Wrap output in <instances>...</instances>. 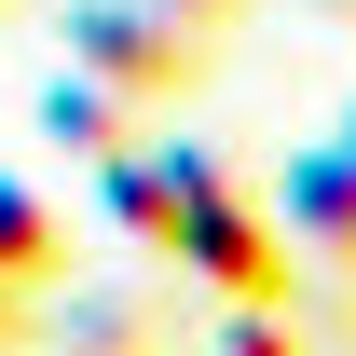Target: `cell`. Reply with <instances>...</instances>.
I'll return each instance as SVG.
<instances>
[{
  "instance_id": "obj_1",
  "label": "cell",
  "mask_w": 356,
  "mask_h": 356,
  "mask_svg": "<svg viewBox=\"0 0 356 356\" xmlns=\"http://www.w3.org/2000/svg\"><path fill=\"white\" fill-rule=\"evenodd\" d=\"M178 220H165V261L192 274V288H220V302H302V247H288V220H274L261 192L220 165V151H178Z\"/></svg>"
},
{
  "instance_id": "obj_2",
  "label": "cell",
  "mask_w": 356,
  "mask_h": 356,
  "mask_svg": "<svg viewBox=\"0 0 356 356\" xmlns=\"http://www.w3.org/2000/svg\"><path fill=\"white\" fill-rule=\"evenodd\" d=\"M69 55H83L110 96L165 110V96H192L206 69H220V28H192V14H165V0H96V14H69Z\"/></svg>"
},
{
  "instance_id": "obj_3",
  "label": "cell",
  "mask_w": 356,
  "mask_h": 356,
  "mask_svg": "<svg viewBox=\"0 0 356 356\" xmlns=\"http://www.w3.org/2000/svg\"><path fill=\"white\" fill-rule=\"evenodd\" d=\"M274 220H288V247H315L329 274H356V151H343V137L288 165V192H274Z\"/></svg>"
},
{
  "instance_id": "obj_4",
  "label": "cell",
  "mask_w": 356,
  "mask_h": 356,
  "mask_svg": "<svg viewBox=\"0 0 356 356\" xmlns=\"http://www.w3.org/2000/svg\"><path fill=\"white\" fill-rule=\"evenodd\" d=\"M178 343H192L178 288H83L69 302V356H178Z\"/></svg>"
},
{
  "instance_id": "obj_5",
  "label": "cell",
  "mask_w": 356,
  "mask_h": 356,
  "mask_svg": "<svg viewBox=\"0 0 356 356\" xmlns=\"http://www.w3.org/2000/svg\"><path fill=\"white\" fill-rule=\"evenodd\" d=\"M55 137L110 165V151H137V96H110V83H96V69H83V83H55Z\"/></svg>"
},
{
  "instance_id": "obj_6",
  "label": "cell",
  "mask_w": 356,
  "mask_h": 356,
  "mask_svg": "<svg viewBox=\"0 0 356 356\" xmlns=\"http://www.w3.org/2000/svg\"><path fill=\"white\" fill-rule=\"evenodd\" d=\"M42 274H69V233H55L28 192H0V302H14V288H42Z\"/></svg>"
},
{
  "instance_id": "obj_7",
  "label": "cell",
  "mask_w": 356,
  "mask_h": 356,
  "mask_svg": "<svg viewBox=\"0 0 356 356\" xmlns=\"http://www.w3.org/2000/svg\"><path fill=\"white\" fill-rule=\"evenodd\" d=\"M220 356H315L302 302H220Z\"/></svg>"
},
{
  "instance_id": "obj_8",
  "label": "cell",
  "mask_w": 356,
  "mask_h": 356,
  "mask_svg": "<svg viewBox=\"0 0 356 356\" xmlns=\"http://www.w3.org/2000/svg\"><path fill=\"white\" fill-rule=\"evenodd\" d=\"M165 14H192V28H233V14H261V0H165Z\"/></svg>"
},
{
  "instance_id": "obj_9",
  "label": "cell",
  "mask_w": 356,
  "mask_h": 356,
  "mask_svg": "<svg viewBox=\"0 0 356 356\" xmlns=\"http://www.w3.org/2000/svg\"><path fill=\"white\" fill-rule=\"evenodd\" d=\"M343 151H356V110H343Z\"/></svg>"
},
{
  "instance_id": "obj_10",
  "label": "cell",
  "mask_w": 356,
  "mask_h": 356,
  "mask_svg": "<svg viewBox=\"0 0 356 356\" xmlns=\"http://www.w3.org/2000/svg\"><path fill=\"white\" fill-rule=\"evenodd\" d=\"M0 356H14V343H0Z\"/></svg>"
}]
</instances>
